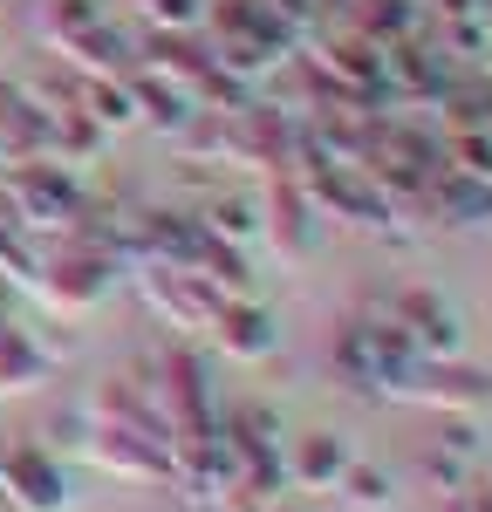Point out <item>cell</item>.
I'll list each match as a JSON object with an SVG mask.
<instances>
[{
	"label": "cell",
	"instance_id": "3",
	"mask_svg": "<svg viewBox=\"0 0 492 512\" xmlns=\"http://www.w3.org/2000/svg\"><path fill=\"white\" fill-rule=\"evenodd\" d=\"M212 321H219V335H226L240 355H267V342H274L260 308H226V301H219V315H212Z\"/></svg>",
	"mask_w": 492,
	"mask_h": 512
},
{
	"label": "cell",
	"instance_id": "1",
	"mask_svg": "<svg viewBox=\"0 0 492 512\" xmlns=\"http://www.w3.org/2000/svg\"><path fill=\"white\" fill-rule=\"evenodd\" d=\"M0 485H7V499L28 512H62L69 506V485L62 472L41 458V451H14V458H0Z\"/></svg>",
	"mask_w": 492,
	"mask_h": 512
},
{
	"label": "cell",
	"instance_id": "4",
	"mask_svg": "<svg viewBox=\"0 0 492 512\" xmlns=\"http://www.w3.org/2000/svg\"><path fill=\"white\" fill-rule=\"evenodd\" d=\"M349 499H356L363 512H376V506H390V485H383L376 472H349Z\"/></svg>",
	"mask_w": 492,
	"mask_h": 512
},
{
	"label": "cell",
	"instance_id": "5",
	"mask_svg": "<svg viewBox=\"0 0 492 512\" xmlns=\"http://www.w3.org/2000/svg\"><path fill=\"white\" fill-rule=\"evenodd\" d=\"M212 226H219V233H246V226H253V205H246V198H219V205H212Z\"/></svg>",
	"mask_w": 492,
	"mask_h": 512
},
{
	"label": "cell",
	"instance_id": "2",
	"mask_svg": "<svg viewBox=\"0 0 492 512\" xmlns=\"http://www.w3.org/2000/svg\"><path fill=\"white\" fill-rule=\"evenodd\" d=\"M342 472H349V451H342L335 437H308V444H301V465H294V478H301L308 492H322V485H335Z\"/></svg>",
	"mask_w": 492,
	"mask_h": 512
}]
</instances>
